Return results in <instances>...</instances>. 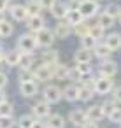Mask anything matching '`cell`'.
<instances>
[{
  "instance_id": "d6986e66",
  "label": "cell",
  "mask_w": 121,
  "mask_h": 128,
  "mask_svg": "<svg viewBox=\"0 0 121 128\" xmlns=\"http://www.w3.org/2000/svg\"><path fill=\"white\" fill-rule=\"evenodd\" d=\"M40 60H42V63H46V65H56V63L60 62V56H58V51H56V49L48 48V49L42 51Z\"/></svg>"
},
{
  "instance_id": "5b68a950",
  "label": "cell",
  "mask_w": 121,
  "mask_h": 128,
  "mask_svg": "<svg viewBox=\"0 0 121 128\" xmlns=\"http://www.w3.org/2000/svg\"><path fill=\"white\" fill-rule=\"evenodd\" d=\"M42 96H44L42 100H46L48 104H58L62 100V90L56 84H48L42 90Z\"/></svg>"
},
{
  "instance_id": "4dcf8cb0",
  "label": "cell",
  "mask_w": 121,
  "mask_h": 128,
  "mask_svg": "<svg viewBox=\"0 0 121 128\" xmlns=\"http://www.w3.org/2000/svg\"><path fill=\"white\" fill-rule=\"evenodd\" d=\"M74 74H76L77 77H82V76L91 74V63H76V67H74Z\"/></svg>"
},
{
  "instance_id": "cb8c5ba5",
  "label": "cell",
  "mask_w": 121,
  "mask_h": 128,
  "mask_svg": "<svg viewBox=\"0 0 121 128\" xmlns=\"http://www.w3.org/2000/svg\"><path fill=\"white\" fill-rule=\"evenodd\" d=\"M32 65H35V54L34 53H21L18 68H32Z\"/></svg>"
},
{
  "instance_id": "52a82bcc",
  "label": "cell",
  "mask_w": 121,
  "mask_h": 128,
  "mask_svg": "<svg viewBox=\"0 0 121 128\" xmlns=\"http://www.w3.org/2000/svg\"><path fill=\"white\" fill-rule=\"evenodd\" d=\"M112 88H114V84H112V81L109 77H96V81L93 84V91L96 95H100V96L109 95L112 91Z\"/></svg>"
},
{
  "instance_id": "8992f818",
  "label": "cell",
  "mask_w": 121,
  "mask_h": 128,
  "mask_svg": "<svg viewBox=\"0 0 121 128\" xmlns=\"http://www.w3.org/2000/svg\"><path fill=\"white\" fill-rule=\"evenodd\" d=\"M51 114V104H48L46 100H39L32 105V116L35 119H46Z\"/></svg>"
},
{
  "instance_id": "603a6c76",
  "label": "cell",
  "mask_w": 121,
  "mask_h": 128,
  "mask_svg": "<svg viewBox=\"0 0 121 128\" xmlns=\"http://www.w3.org/2000/svg\"><path fill=\"white\" fill-rule=\"evenodd\" d=\"M25 7H26L28 16H40V14H42V11H44V7L40 6L39 0H26Z\"/></svg>"
},
{
  "instance_id": "d4e9b609",
  "label": "cell",
  "mask_w": 121,
  "mask_h": 128,
  "mask_svg": "<svg viewBox=\"0 0 121 128\" xmlns=\"http://www.w3.org/2000/svg\"><path fill=\"white\" fill-rule=\"evenodd\" d=\"M86 118H88V121H100L102 118H104V112H102V107L100 105H91V107H88V110H86Z\"/></svg>"
},
{
  "instance_id": "ab89813d",
  "label": "cell",
  "mask_w": 121,
  "mask_h": 128,
  "mask_svg": "<svg viewBox=\"0 0 121 128\" xmlns=\"http://www.w3.org/2000/svg\"><path fill=\"white\" fill-rule=\"evenodd\" d=\"M107 118H109V121H110V123L119 124V123H121V109H119V107H116V109H114Z\"/></svg>"
},
{
  "instance_id": "b9f144b4",
  "label": "cell",
  "mask_w": 121,
  "mask_h": 128,
  "mask_svg": "<svg viewBox=\"0 0 121 128\" xmlns=\"http://www.w3.org/2000/svg\"><path fill=\"white\" fill-rule=\"evenodd\" d=\"M7 82H9V76H7V72H2V70H0V90H6Z\"/></svg>"
},
{
  "instance_id": "816d5d0a",
  "label": "cell",
  "mask_w": 121,
  "mask_h": 128,
  "mask_svg": "<svg viewBox=\"0 0 121 128\" xmlns=\"http://www.w3.org/2000/svg\"><path fill=\"white\" fill-rule=\"evenodd\" d=\"M119 128H121V123H119Z\"/></svg>"
},
{
  "instance_id": "44dd1931",
  "label": "cell",
  "mask_w": 121,
  "mask_h": 128,
  "mask_svg": "<svg viewBox=\"0 0 121 128\" xmlns=\"http://www.w3.org/2000/svg\"><path fill=\"white\" fill-rule=\"evenodd\" d=\"M91 53H93L96 58H100L102 62H104V60H110V56H112V51H110L104 42H102V44L98 42V44L93 48V51H91Z\"/></svg>"
},
{
  "instance_id": "7a4b0ae2",
  "label": "cell",
  "mask_w": 121,
  "mask_h": 128,
  "mask_svg": "<svg viewBox=\"0 0 121 128\" xmlns=\"http://www.w3.org/2000/svg\"><path fill=\"white\" fill-rule=\"evenodd\" d=\"M34 37H35V44H37V48H44V49H48V48H51L53 44H54V34H53V30H49L48 26H44L42 30H39L37 34H34Z\"/></svg>"
},
{
  "instance_id": "836d02e7",
  "label": "cell",
  "mask_w": 121,
  "mask_h": 128,
  "mask_svg": "<svg viewBox=\"0 0 121 128\" xmlns=\"http://www.w3.org/2000/svg\"><path fill=\"white\" fill-rule=\"evenodd\" d=\"M96 44H98V40L93 39L90 34L84 35V37H81V48H84V49H88V51H93V48H95Z\"/></svg>"
},
{
  "instance_id": "d6a6232c",
  "label": "cell",
  "mask_w": 121,
  "mask_h": 128,
  "mask_svg": "<svg viewBox=\"0 0 121 128\" xmlns=\"http://www.w3.org/2000/svg\"><path fill=\"white\" fill-rule=\"evenodd\" d=\"M72 32L81 39V37L88 35V32H90V25H88V23H84V21H81V23H77V25H74V26H72Z\"/></svg>"
},
{
  "instance_id": "ee69618b",
  "label": "cell",
  "mask_w": 121,
  "mask_h": 128,
  "mask_svg": "<svg viewBox=\"0 0 121 128\" xmlns=\"http://www.w3.org/2000/svg\"><path fill=\"white\" fill-rule=\"evenodd\" d=\"M39 2H40V6H42L44 9H49V7L54 4V0H39Z\"/></svg>"
},
{
  "instance_id": "f907efd6",
  "label": "cell",
  "mask_w": 121,
  "mask_h": 128,
  "mask_svg": "<svg viewBox=\"0 0 121 128\" xmlns=\"http://www.w3.org/2000/svg\"><path fill=\"white\" fill-rule=\"evenodd\" d=\"M118 21H119V25H121V14H119V18H118Z\"/></svg>"
},
{
  "instance_id": "83f0119b",
  "label": "cell",
  "mask_w": 121,
  "mask_h": 128,
  "mask_svg": "<svg viewBox=\"0 0 121 128\" xmlns=\"http://www.w3.org/2000/svg\"><path fill=\"white\" fill-rule=\"evenodd\" d=\"M65 21H67L70 26H74V25H77V23H81V21H84V20H82V16L79 14L77 9H68V12H67V16H65Z\"/></svg>"
},
{
  "instance_id": "f1b7e54d",
  "label": "cell",
  "mask_w": 121,
  "mask_h": 128,
  "mask_svg": "<svg viewBox=\"0 0 121 128\" xmlns=\"http://www.w3.org/2000/svg\"><path fill=\"white\" fill-rule=\"evenodd\" d=\"M114 21H116L114 18H110L109 14H105V12L102 11V12L98 14V23H96V25H100V26H102L104 30H109V28H110V26L114 25Z\"/></svg>"
},
{
  "instance_id": "1f68e13d",
  "label": "cell",
  "mask_w": 121,
  "mask_h": 128,
  "mask_svg": "<svg viewBox=\"0 0 121 128\" xmlns=\"http://www.w3.org/2000/svg\"><path fill=\"white\" fill-rule=\"evenodd\" d=\"M18 79H20V82L35 81V77H34V70H32V68H18Z\"/></svg>"
},
{
  "instance_id": "7402d4cb",
  "label": "cell",
  "mask_w": 121,
  "mask_h": 128,
  "mask_svg": "<svg viewBox=\"0 0 121 128\" xmlns=\"http://www.w3.org/2000/svg\"><path fill=\"white\" fill-rule=\"evenodd\" d=\"M91 58H93V53L84 48H79L74 53V63H91Z\"/></svg>"
},
{
  "instance_id": "e0dca14e",
  "label": "cell",
  "mask_w": 121,
  "mask_h": 128,
  "mask_svg": "<svg viewBox=\"0 0 121 128\" xmlns=\"http://www.w3.org/2000/svg\"><path fill=\"white\" fill-rule=\"evenodd\" d=\"M104 44H105L112 53H114V51H118V49L121 48V34L112 32V34L105 35V37H104Z\"/></svg>"
},
{
  "instance_id": "277c9868",
  "label": "cell",
  "mask_w": 121,
  "mask_h": 128,
  "mask_svg": "<svg viewBox=\"0 0 121 128\" xmlns=\"http://www.w3.org/2000/svg\"><path fill=\"white\" fill-rule=\"evenodd\" d=\"M53 68H54V65H46V63H40L35 68H32L35 81L37 82H48V81H51L53 79Z\"/></svg>"
},
{
  "instance_id": "9c48e42d",
  "label": "cell",
  "mask_w": 121,
  "mask_h": 128,
  "mask_svg": "<svg viewBox=\"0 0 121 128\" xmlns=\"http://www.w3.org/2000/svg\"><path fill=\"white\" fill-rule=\"evenodd\" d=\"M98 74H100L98 77H109V79H112L118 74V63L114 60H104L100 63V67H98Z\"/></svg>"
},
{
  "instance_id": "6da1fadb",
  "label": "cell",
  "mask_w": 121,
  "mask_h": 128,
  "mask_svg": "<svg viewBox=\"0 0 121 128\" xmlns=\"http://www.w3.org/2000/svg\"><path fill=\"white\" fill-rule=\"evenodd\" d=\"M76 9L79 11V14L82 16V20H90V18H93V16L98 14L100 4H98V0H79Z\"/></svg>"
},
{
  "instance_id": "7dc6e473",
  "label": "cell",
  "mask_w": 121,
  "mask_h": 128,
  "mask_svg": "<svg viewBox=\"0 0 121 128\" xmlns=\"http://www.w3.org/2000/svg\"><path fill=\"white\" fill-rule=\"evenodd\" d=\"M7 100V93H6V90H0V104H4Z\"/></svg>"
},
{
  "instance_id": "4316f807",
  "label": "cell",
  "mask_w": 121,
  "mask_h": 128,
  "mask_svg": "<svg viewBox=\"0 0 121 128\" xmlns=\"http://www.w3.org/2000/svg\"><path fill=\"white\" fill-rule=\"evenodd\" d=\"M77 86H79L77 100H81V102H90V100L93 98V95H95L93 88H88V86H81V84H77Z\"/></svg>"
},
{
  "instance_id": "7c38bea8",
  "label": "cell",
  "mask_w": 121,
  "mask_h": 128,
  "mask_svg": "<svg viewBox=\"0 0 121 128\" xmlns=\"http://www.w3.org/2000/svg\"><path fill=\"white\" fill-rule=\"evenodd\" d=\"M74 76V70H70L67 65L63 63H56L54 68H53V79H58V81H68L72 79Z\"/></svg>"
},
{
  "instance_id": "2e32d148",
  "label": "cell",
  "mask_w": 121,
  "mask_h": 128,
  "mask_svg": "<svg viewBox=\"0 0 121 128\" xmlns=\"http://www.w3.org/2000/svg\"><path fill=\"white\" fill-rule=\"evenodd\" d=\"M20 56H21V51H18V49H7V51L2 54V58H4V62L7 63L9 68L18 67V63H20Z\"/></svg>"
},
{
  "instance_id": "7bdbcfd3",
  "label": "cell",
  "mask_w": 121,
  "mask_h": 128,
  "mask_svg": "<svg viewBox=\"0 0 121 128\" xmlns=\"http://www.w3.org/2000/svg\"><path fill=\"white\" fill-rule=\"evenodd\" d=\"M9 6H11L9 0H0V12H4V14H6V11L9 9Z\"/></svg>"
},
{
  "instance_id": "f546056e",
  "label": "cell",
  "mask_w": 121,
  "mask_h": 128,
  "mask_svg": "<svg viewBox=\"0 0 121 128\" xmlns=\"http://www.w3.org/2000/svg\"><path fill=\"white\" fill-rule=\"evenodd\" d=\"M34 121H35V118L32 114H23L16 119V124H18V128H32Z\"/></svg>"
},
{
  "instance_id": "74e56055",
  "label": "cell",
  "mask_w": 121,
  "mask_h": 128,
  "mask_svg": "<svg viewBox=\"0 0 121 128\" xmlns=\"http://www.w3.org/2000/svg\"><path fill=\"white\" fill-rule=\"evenodd\" d=\"M16 119L14 116H0V128H14Z\"/></svg>"
},
{
  "instance_id": "8d00e7d4",
  "label": "cell",
  "mask_w": 121,
  "mask_h": 128,
  "mask_svg": "<svg viewBox=\"0 0 121 128\" xmlns=\"http://www.w3.org/2000/svg\"><path fill=\"white\" fill-rule=\"evenodd\" d=\"M0 116H14V107H12V104L9 100L0 104Z\"/></svg>"
},
{
  "instance_id": "e575fe53",
  "label": "cell",
  "mask_w": 121,
  "mask_h": 128,
  "mask_svg": "<svg viewBox=\"0 0 121 128\" xmlns=\"http://www.w3.org/2000/svg\"><path fill=\"white\" fill-rule=\"evenodd\" d=\"M93 39H96V40H100L102 37H105V30L100 26V25H90V32H88Z\"/></svg>"
},
{
  "instance_id": "484cf974",
  "label": "cell",
  "mask_w": 121,
  "mask_h": 128,
  "mask_svg": "<svg viewBox=\"0 0 121 128\" xmlns=\"http://www.w3.org/2000/svg\"><path fill=\"white\" fill-rule=\"evenodd\" d=\"M14 34V25L9 21V20H4L0 21V39H7Z\"/></svg>"
},
{
  "instance_id": "d590c367",
  "label": "cell",
  "mask_w": 121,
  "mask_h": 128,
  "mask_svg": "<svg viewBox=\"0 0 121 128\" xmlns=\"http://www.w3.org/2000/svg\"><path fill=\"white\" fill-rule=\"evenodd\" d=\"M104 12H105V14H109L110 18L118 20V18H119V14H121V7H119L118 4H109V6L104 9Z\"/></svg>"
},
{
  "instance_id": "f6af8a7d",
  "label": "cell",
  "mask_w": 121,
  "mask_h": 128,
  "mask_svg": "<svg viewBox=\"0 0 121 128\" xmlns=\"http://www.w3.org/2000/svg\"><path fill=\"white\" fill-rule=\"evenodd\" d=\"M32 128H48V126H46V123H44V121L35 119V121H34V124H32Z\"/></svg>"
},
{
  "instance_id": "5bb4252c",
  "label": "cell",
  "mask_w": 121,
  "mask_h": 128,
  "mask_svg": "<svg viewBox=\"0 0 121 128\" xmlns=\"http://www.w3.org/2000/svg\"><path fill=\"white\" fill-rule=\"evenodd\" d=\"M44 26H46V20L42 18V14H40V16H28V20H26V28H28L30 34H37V32L42 30Z\"/></svg>"
},
{
  "instance_id": "60d3db41",
  "label": "cell",
  "mask_w": 121,
  "mask_h": 128,
  "mask_svg": "<svg viewBox=\"0 0 121 128\" xmlns=\"http://www.w3.org/2000/svg\"><path fill=\"white\" fill-rule=\"evenodd\" d=\"M112 100L116 102V104H121V86H116V88H112Z\"/></svg>"
},
{
  "instance_id": "4fadbf2b",
  "label": "cell",
  "mask_w": 121,
  "mask_h": 128,
  "mask_svg": "<svg viewBox=\"0 0 121 128\" xmlns=\"http://www.w3.org/2000/svg\"><path fill=\"white\" fill-rule=\"evenodd\" d=\"M68 121H70L72 126L81 128V126L88 121V118H86V110H84V109H74V110H70V114H68Z\"/></svg>"
},
{
  "instance_id": "c3c4849f",
  "label": "cell",
  "mask_w": 121,
  "mask_h": 128,
  "mask_svg": "<svg viewBox=\"0 0 121 128\" xmlns=\"http://www.w3.org/2000/svg\"><path fill=\"white\" fill-rule=\"evenodd\" d=\"M4 20H6V14H4V12H0V21H4Z\"/></svg>"
},
{
  "instance_id": "3957f363",
  "label": "cell",
  "mask_w": 121,
  "mask_h": 128,
  "mask_svg": "<svg viewBox=\"0 0 121 128\" xmlns=\"http://www.w3.org/2000/svg\"><path fill=\"white\" fill-rule=\"evenodd\" d=\"M16 49L21 51V53H34L37 49V44H35V37L34 34H21L18 37V42H16Z\"/></svg>"
},
{
  "instance_id": "8fae6325",
  "label": "cell",
  "mask_w": 121,
  "mask_h": 128,
  "mask_svg": "<svg viewBox=\"0 0 121 128\" xmlns=\"http://www.w3.org/2000/svg\"><path fill=\"white\" fill-rule=\"evenodd\" d=\"M68 9H70V7H68L67 2H62V0H54V4L49 7V12H51V16L56 18V20H65Z\"/></svg>"
},
{
  "instance_id": "ffe728a7",
  "label": "cell",
  "mask_w": 121,
  "mask_h": 128,
  "mask_svg": "<svg viewBox=\"0 0 121 128\" xmlns=\"http://www.w3.org/2000/svg\"><path fill=\"white\" fill-rule=\"evenodd\" d=\"M77 93H79V86L77 84H67L62 90V98H65L67 102H76L77 100Z\"/></svg>"
},
{
  "instance_id": "f35d334b",
  "label": "cell",
  "mask_w": 121,
  "mask_h": 128,
  "mask_svg": "<svg viewBox=\"0 0 121 128\" xmlns=\"http://www.w3.org/2000/svg\"><path fill=\"white\" fill-rule=\"evenodd\" d=\"M100 107H102L104 118H107V116H109V114H110V112H112V110L116 109V102H114V100H105V102H104V104H102Z\"/></svg>"
},
{
  "instance_id": "ac0fdd59",
  "label": "cell",
  "mask_w": 121,
  "mask_h": 128,
  "mask_svg": "<svg viewBox=\"0 0 121 128\" xmlns=\"http://www.w3.org/2000/svg\"><path fill=\"white\" fill-rule=\"evenodd\" d=\"M65 124H67V119H65L62 114L51 112V114L46 118V126H48V128H65Z\"/></svg>"
},
{
  "instance_id": "ba28073f",
  "label": "cell",
  "mask_w": 121,
  "mask_h": 128,
  "mask_svg": "<svg viewBox=\"0 0 121 128\" xmlns=\"http://www.w3.org/2000/svg\"><path fill=\"white\" fill-rule=\"evenodd\" d=\"M7 11H9L11 18H12L14 21H18V23H23V21L28 20V12H26L25 4H11Z\"/></svg>"
},
{
  "instance_id": "bcb514c9",
  "label": "cell",
  "mask_w": 121,
  "mask_h": 128,
  "mask_svg": "<svg viewBox=\"0 0 121 128\" xmlns=\"http://www.w3.org/2000/svg\"><path fill=\"white\" fill-rule=\"evenodd\" d=\"M81 128H98V124H96L95 121H86V123H84Z\"/></svg>"
},
{
  "instance_id": "9a60e30c",
  "label": "cell",
  "mask_w": 121,
  "mask_h": 128,
  "mask_svg": "<svg viewBox=\"0 0 121 128\" xmlns=\"http://www.w3.org/2000/svg\"><path fill=\"white\" fill-rule=\"evenodd\" d=\"M53 34H54L56 39H67V37L72 34V26H70L65 20H58V23L54 25Z\"/></svg>"
},
{
  "instance_id": "30bf717a",
  "label": "cell",
  "mask_w": 121,
  "mask_h": 128,
  "mask_svg": "<svg viewBox=\"0 0 121 128\" xmlns=\"http://www.w3.org/2000/svg\"><path fill=\"white\" fill-rule=\"evenodd\" d=\"M20 93L25 98H34L39 95V82L37 81H28V82H20Z\"/></svg>"
},
{
  "instance_id": "681fc988",
  "label": "cell",
  "mask_w": 121,
  "mask_h": 128,
  "mask_svg": "<svg viewBox=\"0 0 121 128\" xmlns=\"http://www.w3.org/2000/svg\"><path fill=\"white\" fill-rule=\"evenodd\" d=\"M2 54H4V51H2V46H0V58H2Z\"/></svg>"
}]
</instances>
